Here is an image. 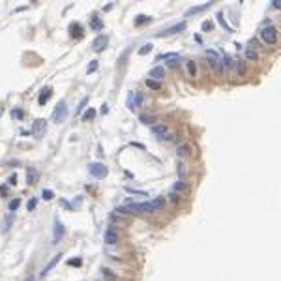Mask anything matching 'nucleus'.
I'll use <instances>...</instances> for the list:
<instances>
[{
  "mask_svg": "<svg viewBox=\"0 0 281 281\" xmlns=\"http://www.w3.org/2000/svg\"><path fill=\"white\" fill-rule=\"evenodd\" d=\"M165 206V197H156L144 202H131L127 201V204L116 208V214H152V212H158Z\"/></svg>",
  "mask_w": 281,
  "mask_h": 281,
  "instance_id": "f257e3e1",
  "label": "nucleus"
},
{
  "mask_svg": "<svg viewBox=\"0 0 281 281\" xmlns=\"http://www.w3.org/2000/svg\"><path fill=\"white\" fill-rule=\"evenodd\" d=\"M67 118V103L66 101H58L53 109V114H51V120L55 124H62L64 120Z\"/></svg>",
  "mask_w": 281,
  "mask_h": 281,
  "instance_id": "f03ea898",
  "label": "nucleus"
},
{
  "mask_svg": "<svg viewBox=\"0 0 281 281\" xmlns=\"http://www.w3.org/2000/svg\"><path fill=\"white\" fill-rule=\"evenodd\" d=\"M206 62L210 64L212 70H216L217 73H223V64H221V55L217 51H206Z\"/></svg>",
  "mask_w": 281,
  "mask_h": 281,
  "instance_id": "7ed1b4c3",
  "label": "nucleus"
},
{
  "mask_svg": "<svg viewBox=\"0 0 281 281\" xmlns=\"http://www.w3.org/2000/svg\"><path fill=\"white\" fill-rule=\"evenodd\" d=\"M261 38L264 43L268 45H274L276 41H277V28L276 27H272V24H268V27H264L261 30Z\"/></svg>",
  "mask_w": 281,
  "mask_h": 281,
  "instance_id": "20e7f679",
  "label": "nucleus"
},
{
  "mask_svg": "<svg viewBox=\"0 0 281 281\" xmlns=\"http://www.w3.org/2000/svg\"><path fill=\"white\" fill-rule=\"evenodd\" d=\"M45 131H47V120H43V118L34 120V124H32V135H34V139H41L45 135Z\"/></svg>",
  "mask_w": 281,
  "mask_h": 281,
  "instance_id": "39448f33",
  "label": "nucleus"
},
{
  "mask_svg": "<svg viewBox=\"0 0 281 281\" xmlns=\"http://www.w3.org/2000/svg\"><path fill=\"white\" fill-rule=\"evenodd\" d=\"M88 173H90L94 178H99V180H101V178H105V176H107L109 171H107V167H105L103 163H98V161H94V163L88 165Z\"/></svg>",
  "mask_w": 281,
  "mask_h": 281,
  "instance_id": "423d86ee",
  "label": "nucleus"
},
{
  "mask_svg": "<svg viewBox=\"0 0 281 281\" xmlns=\"http://www.w3.org/2000/svg\"><path fill=\"white\" fill-rule=\"evenodd\" d=\"M64 233H66V227L62 225V221L60 219H55V223H53V244H58L62 240V236H64Z\"/></svg>",
  "mask_w": 281,
  "mask_h": 281,
  "instance_id": "0eeeda50",
  "label": "nucleus"
},
{
  "mask_svg": "<svg viewBox=\"0 0 281 281\" xmlns=\"http://www.w3.org/2000/svg\"><path fill=\"white\" fill-rule=\"evenodd\" d=\"M107 43H109V38L101 34V36L94 38V41H92V51H94V53H101V51L107 47Z\"/></svg>",
  "mask_w": 281,
  "mask_h": 281,
  "instance_id": "6e6552de",
  "label": "nucleus"
},
{
  "mask_svg": "<svg viewBox=\"0 0 281 281\" xmlns=\"http://www.w3.org/2000/svg\"><path fill=\"white\" fill-rule=\"evenodd\" d=\"M60 261H62V253H58V255H55V257H53V259H51V261L47 262V266H45L43 270H41V274H39V277H45V276L49 274L51 270H55V266H56V264H58V262H60Z\"/></svg>",
  "mask_w": 281,
  "mask_h": 281,
  "instance_id": "1a4fd4ad",
  "label": "nucleus"
},
{
  "mask_svg": "<svg viewBox=\"0 0 281 281\" xmlns=\"http://www.w3.org/2000/svg\"><path fill=\"white\" fill-rule=\"evenodd\" d=\"M163 77H165V70L161 66H156L154 70H150V73H148V79H154V81H159Z\"/></svg>",
  "mask_w": 281,
  "mask_h": 281,
  "instance_id": "9d476101",
  "label": "nucleus"
},
{
  "mask_svg": "<svg viewBox=\"0 0 281 281\" xmlns=\"http://www.w3.org/2000/svg\"><path fill=\"white\" fill-rule=\"evenodd\" d=\"M186 28V23H178V24H174V27H171V28H167V30H163V32H159V36H171V34H176V32H182Z\"/></svg>",
  "mask_w": 281,
  "mask_h": 281,
  "instance_id": "9b49d317",
  "label": "nucleus"
},
{
  "mask_svg": "<svg viewBox=\"0 0 281 281\" xmlns=\"http://www.w3.org/2000/svg\"><path fill=\"white\" fill-rule=\"evenodd\" d=\"M105 242H107V244H116V242H118V234H116V231H114L113 227L107 229V233H105Z\"/></svg>",
  "mask_w": 281,
  "mask_h": 281,
  "instance_id": "f8f14e48",
  "label": "nucleus"
},
{
  "mask_svg": "<svg viewBox=\"0 0 281 281\" xmlns=\"http://www.w3.org/2000/svg\"><path fill=\"white\" fill-rule=\"evenodd\" d=\"M212 6V2H206V4H201V6H195V8H191V10H187L186 11V17H191V15H195V13H201V11H204L206 8H210Z\"/></svg>",
  "mask_w": 281,
  "mask_h": 281,
  "instance_id": "ddd939ff",
  "label": "nucleus"
},
{
  "mask_svg": "<svg viewBox=\"0 0 281 281\" xmlns=\"http://www.w3.org/2000/svg\"><path fill=\"white\" fill-rule=\"evenodd\" d=\"M186 67H187V73H189V77H197V71H199V66L195 60H187L186 62Z\"/></svg>",
  "mask_w": 281,
  "mask_h": 281,
  "instance_id": "4468645a",
  "label": "nucleus"
},
{
  "mask_svg": "<svg viewBox=\"0 0 281 281\" xmlns=\"http://www.w3.org/2000/svg\"><path fill=\"white\" fill-rule=\"evenodd\" d=\"M152 133H154V135H158V137H161V135L169 133V126H165V124H158V126H152Z\"/></svg>",
  "mask_w": 281,
  "mask_h": 281,
  "instance_id": "2eb2a0df",
  "label": "nucleus"
},
{
  "mask_svg": "<svg viewBox=\"0 0 281 281\" xmlns=\"http://www.w3.org/2000/svg\"><path fill=\"white\" fill-rule=\"evenodd\" d=\"M139 120H141L142 124H150V126H154L156 116H154V114H146V113H142V114H139Z\"/></svg>",
  "mask_w": 281,
  "mask_h": 281,
  "instance_id": "dca6fc26",
  "label": "nucleus"
},
{
  "mask_svg": "<svg viewBox=\"0 0 281 281\" xmlns=\"http://www.w3.org/2000/svg\"><path fill=\"white\" fill-rule=\"evenodd\" d=\"M49 96H51V88H47V86H45V88H41V92H39V99H38V101H39V105H45Z\"/></svg>",
  "mask_w": 281,
  "mask_h": 281,
  "instance_id": "f3484780",
  "label": "nucleus"
},
{
  "mask_svg": "<svg viewBox=\"0 0 281 281\" xmlns=\"http://www.w3.org/2000/svg\"><path fill=\"white\" fill-rule=\"evenodd\" d=\"M70 36L71 38H83V28L79 24H71L70 27Z\"/></svg>",
  "mask_w": 281,
  "mask_h": 281,
  "instance_id": "a211bd4d",
  "label": "nucleus"
},
{
  "mask_svg": "<svg viewBox=\"0 0 281 281\" xmlns=\"http://www.w3.org/2000/svg\"><path fill=\"white\" fill-rule=\"evenodd\" d=\"M36 180H38V171H36V169H28V174H27V184H28V186H32Z\"/></svg>",
  "mask_w": 281,
  "mask_h": 281,
  "instance_id": "6ab92c4d",
  "label": "nucleus"
},
{
  "mask_svg": "<svg viewBox=\"0 0 281 281\" xmlns=\"http://www.w3.org/2000/svg\"><path fill=\"white\" fill-rule=\"evenodd\" d=\"M96 113H98V111L90 107V109H86V111H84V114L81 116V120H83V122H88V120H90V118H92L94 114H96Z\"/></svg>",
  "mask_w": 281,
  "mask_h": 281,
  "instance_id": "aec40b11",
  "label": "nucleus"
},
{
  "mask_svg": "<svg viewBox=\"0 0 281 281\" xmlns=\"http://www.w3.org/2000/svg\"><path fill=\"white\" fill-rule=\"evenodd\" d=\"M90 27H92V30H101V28H103V21L98 19V17H94L92 23H90Z\"/></svg>",
  "mask_w": 281,
  "mask_h": 281,
  "instance_id": "412c9836",
  "label": "nucleus"
},
{
  "mask_svg": "<svg viewBox=\"0 0 281 281\" xmlns=\"http://www.w3.org/2000/svg\"><path fill=\"white\" fill-rule=\"evenodd\" d=\"M67 264L73 266V268H81V266H83V259H81V257H73V259L67 261Z\"/></svg>",
  "mask_w": 281,
  "mask_h": 281,
  "instance_id": "4be33fe9",
  "label": "nucleus"
},
{
  "mask_svg": "<svg viewBox=\"0 0 281 281\" xmlns=\"http://www.w3.org/2000/svg\"><path fill=\"white\" fill-rule=\"evenodd\" d=\"M245 58H249V60H257L259 55H257V51H255V49H249L248 47V49H245Z\"/></svg>",
  "mask_w": 281,
  "mask_h": 281,
  "instance_id": "5701e85b",
  "label": "nucleus"
},
{
  "mask_svg": "<svg viewBox=\"0 0 281 281\" xmlns=\"http://www.w3.org/2000/svg\"><path fill=\"white\" fill-rule=\"evenodd\" d=\"M173 189H174V191H178V193L184 191V189H187V182H182V180H180V182H174Z\"/></svg>",
  "mask_w": 281,
  "mask_h": 281,
  "instance_id": "b1692460",
  "label": "nucleus"
},
{
  "mask_svg": "<svg viewBox=\"0 0 281 281\" xmlns=\"http://www.w3.org/2000/svg\"><path fill=\"white\" fill-rule=\"evenodd\" d=\"M176 154L180 156V158H184V156H187V154H189V148H187L186 144H184V146H182V144H180V146L176 148Z\"/></svg>",
  "mask_w": 281,
  "mask_h": 281,
  "instance_id": "393cba45",
  "label": "nucleus"
},
{
  "mask_svg": "<svg viewBox=\"0 0 281 281\" xmlns=\"http://www.w3.org/2000/svg\"><path fill=\"white\" fill-rule=\"evenodd\" d=\"M19 204H21V201H19V199H11V201H10V204H8V208H10V212H15L17 208H19Z\"/></svg>",
  "mask_w": 281,
  "mask_h": 281,
  "instance_id": "a878e982",
  "label": "nucleus"
},
{
  "mask_svg": "<svg viewBox=\"0 0 281 281\" xmlns=\"http://www.w3.org/2000/svg\"><path fill=\"white\" fill-rule=\"evenodd\" d=\"M146 86H148V88H152V90H158V88L161 86V84H159L158 81H154V79H146Z\"/></svg>",
  "mask_w": 281,
  "mask_h": 281,
  "instance_id": "bb28decb",
  "label": "nucleus"
},
{
  "mask_svg": "<svg viewBox=\"0 0 281 281\" xmlns=\"http://www.w3.org/2000/svg\"><path fill=\"white\" fill-rule=\"evenodd\" d=\"M135 21H137V24H146V23L152 21V19H150L148 15H137V19H135Z\"/></svg>",
  "mask_w": 281,
  "mask_h": 281,
  "instance_id": "cd10ccee",
  "label": "nucleus"
},
{
  "mask_svg": "<svg viewBox=\"0 0 281 281\" xmlns=\"http://www.w3.org/2000/svg\"><path fill=\"white\" fill-rule=\"evenodd\" d=\"M11 223H13V214H10V216H6V225H4V233H6V231H10V227H11Z\"/></svg>",
  "mask_w": 281,
  "mask_h": 281,
  "instance_id": "c85d7f7f",
  "label": "nucleus"
},
{
  "mask_svg": "<svg viewBox=\"0 0 281 281\" xmlns=\"http://www.w3.org/2000/svg\"><path fill=\"white\" fill-rule=\"evenodd\" d=\"M236 67H238V70H236L238 75H244V73H245V64H244L242 60H238V62H236Z\"/></svg>",
  "mask_w": 281,
  "mask_h": 281,
  "instance_id": "c756f323",
  "label": "nucleus"
},
{
  "mask_svg": "<svg viewBox=\"0 0 281 281\" xmlns=\"http://www.w3.org/2000/svg\"><path fill=\"white\" fill-rule=\"evenodd\" d=\"M150 51H152V43H146V45H142L139 49V55H148Z\"/></svg>",
  "mask_w": 281,
  "mask_h": 281,
  "instance_id": "7c9ffc66",
  "label": "nucleus"
},
{
  "mask_svg": "<svg viewBox=\"0 0 281 281\" xmlns=\"http://www.w3.org/2000/svg\"><path fill=\"white\" fill-rule=\"evenodd\" d=\"M158 139H159L161 142H167V141H173V139H174V135H173L171 131H169V133H165V135H161V137H158Z\"/></svg>",
  "mask_w": 281,
  "mask_h": 281,
  "instance_id": "2f4dec72",
  "label": "nucleus"
},
{
  "mask_svg": "<svg viewBox=\"0 0 281 281\" xmlns=\"http://www.w3.org/2000/svg\"><path fill=\"white\" fill-rule=\"evenodd\" d=\"M133 98H135V105H142V101H144V96H142L141 92L133 94Z\"/></svg>",
  "mask_w": 281,
  "mask_h": 281,
  "instance_id": "473e14b6",
  "label": "nucleus"
},
{
  "mask_svg": "<svg viewBox=\"0 0 281 281\" xmlns=\"http://www.w3.org/2000/svg\"><path fill=\"white\" fill-rule=\"evenodd\" d=\"M11 116H13V118H19V120H21V118L24 116L23 109H13V111H11Z\"/></svg>",
  "mask_w": 281,
  "mask_h": 281,
  "instance_id": "72a5a7b5",
  "label": "nucleus"
},
{
  "mask_svg": "<svg viewBox=\"0 0 281 281\" xmlns=\"http://www.w3.org/2000/svg\"><path fill=\"white\" fill-rule=\"evenodd\" d=\"M98 70V62L96 60H92L90 64H88V70H86V73H92V71H96Z\"/></svg>",
  "mask_w": 281,
  "mask_h": 281,
  "instance_id": "f704fd0d",
  "label": "nucleus"
},
{
  "mask_svg": "<svg viewBox=\"0 0 281 281\" xmlns=\"http://www.w3.org/2000/svg\"><path fill=\"white\" fill-rule=\"evenodd\" d=\"M217 19H219V23H221V27H223L225 30H231V27H229V24L223 21V13H217Z\"/></svg>",
  "mask_w": 281,
  "mask_h": 281,
  "instance_id": "c9c22d12",
  "label": "nucleus"
},
{
  "mask_svg": "<svg viewBox=\"0 0 281 281\" xmlns=\"http://www.w3.org/2000/svg\"><path fill=\"white\" fill-rule=\"evenodd\" d=\"M36 204H38V199L32 197V199L28 201V204H27V208H28V210H34V208H36Z\"/></svg>",
  "mask_w": 281,
  "mask_h": 281,
  "instance_id": "e433bc0d",
  "label": "nucleus"
},
{
  "mask_svg": "<svg viewBox=\"0 0 281 281\" xmlns=\"http://www.w3.org/2000/svg\"><path fill=\"white\" fill-rule=\"evenodd\" d=\"M41 195H43V199H47V201H49V199H53V197H55V193H53V191H51V189H45V191H43V193H41Z\"/></svg>",
  "mask_w": 281,
  "mask_h": 281,
  "instance_id": "4c0bfd02",
  "label": "nucleus"
},
{
  "mask_svg": "<svg viewBox=\"0 0 281 281\" xmlns=\"http://www.w3.org/2000/svg\"><path fill=\"white\" fill-rule=\"evenodd\" d=\"M178 66V58H171V60H167V67H176Z\"/></svg>",
  "mask_w": 281,
  "mask_h": 281,
  "instance_id": "58836bf2",
  "label": "nucleus"
},
{
  "mask_svg": "<svg viewBox=\"0 0 281 281\" xmlns=\"http://www.w3.org/2000/svg\"><path fill=\"white\" fill-rule=\"evenodd\" d=\"M0 195H8V186H6V184L0 186Z\"/></svg>",
  "mask_w": 281,
  "mask_h": 281,
  "instance_id": "ea45409f",
  "label": "nucleus"
},
{
  "mask_svg": "<svg viewBox=\"0 0 281 281\" xmlns=\"http://www.w3.org/2000/svg\"><path fill=\"white\" fill-rule=\"evenodd\" d=\"M169 199H171V201L176 204V202H178V195H176V193H171V195H169Z\"/></svg>",
  "mask_w": 281,
  "mask_h": 281,
  "instance_id": "a19ab883",
  "label": "nucleus"
},
{
  "mask_svg": "<svg viewBox=\"0 0 281 281\" xmlns=\"http://www.w3.org/2000/svg\"><path fill=\"white\" fill-rule=\"evenodd\" d=\"M210 28H212V23L210 21H206V23L202 24V30H210Z\"/></svg>",
  "mask_w": 281,
  "mask_h": 281,
  "instance_id": "79ce46f5",
  "label": "nucleus"
},
{
  "mask_svg": "<svg viewBox=\"0 0 281 281\" xmlns=\"http://www.w3.org/2000/svg\"><path fill=\"white\" fill-rule=\"evenodd\" d=\"M113 6H114L113 2H111V4H105V6H103V11H109V10H113Z\"/></svg>",
  "mask_w": 281,
  "mask_h": 281,
  "instance_id": "37998d69",
  "label": "nucleus"
},
{
  "mask_svg": "<svg viewBox=\"0 0 281 281\" xmlns=\"http://www.w3.org/2000/svg\"><path fill=\"white\" fill-rule=\"evenodd\" d=\"M107 109H109V107H107V103L101 105V109H99V111H101V114H107Z\"/></svg>",
  "mask_w": 281,
  "mask_h": 281,
  "instance_id": "c03bdc74",
  "label": "nucleus"
},
{
  "mask_svg": "<svg viewBox=\"0 0 281 281\" xmlns=\"http://www.w3.org/2000/svg\"><path fill=\"white\" fill-rule=\"evenodd\" d=\"M279 6H281V4H279V0H276V2H272V8H276V10H279Z\"/></svg>",
  "mask_w": 281,
  "mask_h": 281,
  "instance_id": "a18cd8bd",
  "label": "nucleus"
},
{
  "mask_svg": "<svg viewBox=\"0 0 281 281\" xmlns=\"http://www.w3.org/2000/svg\"><path fill=\"white\" fill-rule=\"evenodd\" d=\"M27 281H34V276H28V277H27Z\"/></svg>",
  "mask_w": 281,
  "mask_h": 281,
  "instance_id": "49530a36",
  "label": "nucleus"
}]
</instances>
